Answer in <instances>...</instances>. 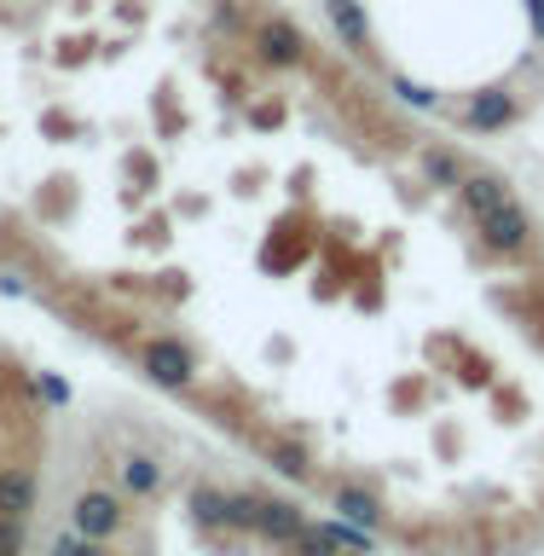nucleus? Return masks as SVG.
I'll list each match as a JSON object with an SVG mask.
<instances>
[{
  "label": "nucleus",
  "instance_id": "obj_2",
  "mask_svg": "<svg viewBox=\"0 0 544 556\" xmlns=\"http://www.w3.org/2000/svg\"><path fill=\"white\" fill-rule=\"evenodd\" d=\"M59 556H371L342 545L295 510L290 498H243L220 486H186L156 504H122L104 533Z\"/></svg>",
  "mask_w": 544,
  "mask_h": 556
},
{
  "label": "nucleus",
  "instance_id": "obj_3",
  "mask_svg": "<svg viewBox=\"0 0 544 556\" xmlns=\"http://www.w3.org/2000/svg\"><path fill=\"white\" fill-rule=\"evenodd\" d=\"M41 452H47L41 382L17 359L0 354V556L29 551V516L35 498H41Z\"/></svg>",
  "mask_w": 544,
  "mask_h": 556
},
{
  "label": "nucleus",
  "instance_id": "obj_1",
  "mask_svg": "<svg viewBox=\"0 0 544 556\" xmlns=\"http://www.w3.org/2000/svg\"><path fill=\"white\" fill-rule=\"evenodd\" d=\"M208 81L52 93L0 250L273 476L417 556L544 545V238L504 180L220 7Z\"/></svg>",
  "mask_w": 544,
  "mask_h": 556
}]
</instances>
